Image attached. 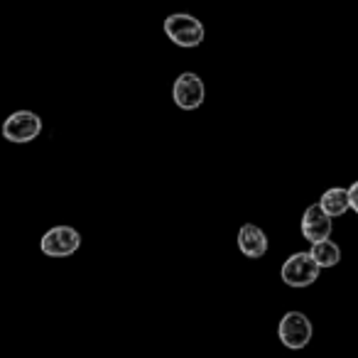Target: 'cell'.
<instances>
[{
    "instance_id": "cell-10",
    "label": "cell",
    "mask_w": 358,
    "mask_h": 358,
    "mask_svg": "<svg viewBox=\"0 0 358 358\" xmlns=\"http://www.w3.org/2000/svg\"><path fill=\"white\" fill-rule=\"evenodd\" d=\"M309 253L314 255V260H317L322 268H334V265L341 263V248H338L331 238L312 243V250H309Z\"/></svg>"
},
{
    "instance_id": "cell-8",
    "label": "cell",
    "mask_w": 358,
    "mask_h": 358,
    "mask_svg": "<svg viewBox=\"0 0 358 358\" xmlns=\"http://www.w3.org/2000/svg\"><path fill=\"white\" fill-rule=\"evenodd\" d=\"M238 248L245 258H263L268 253V236L255 224H243L238 231Z\"/></svg>"
},
{
    "instance_id": "cell-7",
    "label": "cell",
    "mask_w": 358,
    "mask_h": 358,
    "mask_svg": "<svg viewBox=\"0 0 358 358\" xmlns=\"http://www.w3.org/2000/svg\"><path fill=\"white\" fill-rule=\"evenodd\" d=\"M331 216L322 209V204H314L304 211L302 216V236L309 243H319V241H327L331 236Z\"/></svg>"
},
{
    "instance_id": "cell-2",
    "label": "cell",
    "mask_w": 358,
    "mask_h": 358,
    "mask_svg": "<svg viewBox=\"0 0 358 358\" xmlns=\"http://www.w3.org/2000/svg\"><path fill=\"white\" fill-rule=\"evenodd\" d=\"M319 270H322V265L314 260L312 253H294L282 263L280 275H282V282L287 285V287L299 289V287H309V285L317 282Z\"/></svg>"
},
{
    "instance_id": "cell-4",
    "label": "cell",
    "mask_w": 358,
    "mask_h": 358,
    "mask_svg": "<svg viewBox=\"0 0 358 358\" xmlns=\"http://www.w3.org/2000/svg\"><path fill=\"white\" fill-rule=\"evenodd\" d=\"M40 133H42V118L37 113H32V110H17V113H13L3 123V138L15 145L32 143Z\"/></svg>"
},
{
    "instance_id": "cell-5",
    "label": "cell",
    "mask_w": 358,
    "mask_h": 358,
    "mask_svg": "<svg viewBox=\"0 0 358 358\" xmlns=\"http://www.w3.org/2000/svg\"><path fill=\"white\" fill-rule=\"evenodd\" d=\"M172 99L182 110L199 108L206 99V86H204V81H201V76H196L194 71L179 74L172 86Z\"/></svg>"
},
{
    "instance_id": "cell-1",
    "label": "cell",
    "mask_w": 358,
    "mask_h": 358,
    "mask_svg": "<svg viewBox=\"0 0 358 358\" xmlns=\"http://www.w3.org/2000/svg\"><path fill=\"white\" fill-rule=\"evenodd\" d=\"M164 35L174 42L177 47H199L204 42V25L196 20L194 15H187V13H174L164 20Z\"/></svg>"
},
{
    "instance_id": "cell-11",
    "label": "cell",
    "mask_w": 358,
    "mask_h": 358,
    "mask_svg": "<svg viewBox=\"0 0 358 358\" xmlns=\"http://www.w3.org/2000/svg\"><path fill=\"white\" fill-rule=\"evenodd\" d=\"M348 192H351V209L358 214V182H353V185L348 187Z\"/></svg>"
},
{
    "instance_id": "cell-6",
    "label": "cell",
    "mask_w": 358,
    "mask_h": 358,
    "mask_svg": "<svg viewBox=\"0 0 358 358\" xmlns=\"http://www.w3.org/2000/svg\"><path fill=\"white\" fill-rule=\"evenodd\" d=\"M81 245V234L71 226H55L42 236V253L50 258H66V255L76 253Z\"/></svg>"
},
{
    "instance_id": "cell-3",
    "label": "cell",
    "mask_w": 358,
    "mask_h": 358,
    "mask_svg": "<svg viewBox=\"0 0 358 358\" xmlns=\"http://www.w3.org/2000/svg\"><path fill=\"white\" fill-rule=\"evenodd\" d=\"M312 334H314V327L307 319V314L287 312L280 319L278 336H280V341L287 348H292V351H299V348L307 346V343L312 341Z\"/></svg>"
},
{
    "instance_id": "cell-9",
    "label": "cell",
    "mask_w": 358,
    "mask_h": 358,
    "mask_svg": "<svg viewBox=\"0 0 358 358\" xmlns=\"http://www.w3.org/2000/svg\"><path fill=\"white\" fill-rule=\"evenodd\" d=\"M319 204H322V209L327 211L331 219H338V216H343L351 209V192L343 189V187H334V189L324 192Z\"/></svg>"
}]
</instances>
